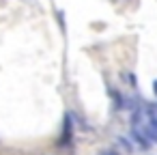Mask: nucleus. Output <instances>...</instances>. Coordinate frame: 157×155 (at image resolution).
Listing matches in <instances>:
<instances>
[{
    "label": "nucleus",
    "instance_id": "2",
    "mask_svg": "<svg viewBox=\"0 0 157 155\" xmlns=\"http://www.w3.org/2000/svg\"><path fill=\"white\" fill-rule=\"evenodd\" d=\"M153 91H155V95H157V80H155V84H153Z\"/></svg>",
    "mask_w": 157,
    "mask_h": 155
},
{
    "label": "nucleus",
    "instance_id": "1",
    "mask_svg": "<svg viewBox=\"0 0 157 155\" xmlns=\"http://www.w3.org/2000/svg\"><path fill=\"white\" fill-rule=\"evenodd\" d=\"M99 155H118V153H116V151H101Z\"/></svg>",
    "mask_w": 157,
    "mask_h": 155
}]
</instances>
